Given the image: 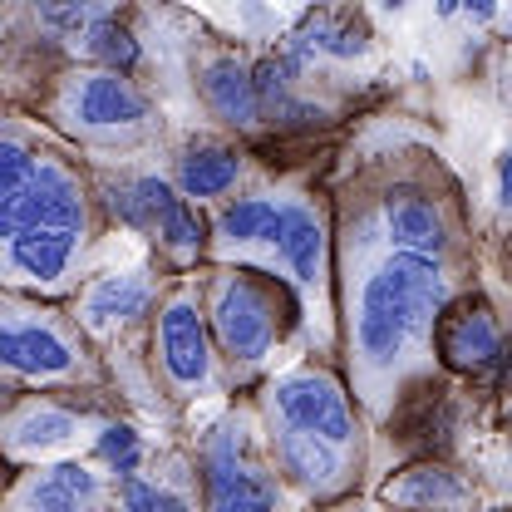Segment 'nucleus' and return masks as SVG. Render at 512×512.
Instances as JSON below:
<instances>
[{
    "instance_id": "f03ea898",
    "label": "nucleus",
    "mask_w": 512,
    "mask_h": 512,
    "mask_svg": "<svg viewBox=\"0 0 512 512\" xmlns=\"http://www.w3.org/2000/svg\"><path fill=\"white\" fill-rule=\"evenodd\" d=\"M114 232L94 163L35 114L0 119V291L69 306L89 276L114 266Z\"/></svg>"
},
{
    "instance_id": "a211bd4d",
    "label": "nucleus",
    "mask_w": 512,
    "mask_h": 512,
    "mask_svg": "<svg viewBox=\"0 0 512 512\" xmlns=\"http://www.w3.org/2000/svg\"><path fill=\"white\" fill-rule=\"evenodd\" d=\"M291 60L301 64L311 79H316V64L330 60V64H355V60H370L380 45H375V30L365 25L360 10H311L301 20V30L286 35L281 45Z\"/></svg>"
},
{
    "instance_id": "ddd939ff",
    "label": "nucleus",
    "mask_w": 512,
    "mask_h": 512,
    "mask_svg": "<svg viewBox=\"0 0 512 512\" xmlns=\"http://www.w3.org/2000/svg\"><path fill=\"white\" fill-rule=\"evenodd\" d=\"M168 173L178 192L188 197L197 212H217L222 202H232L237 192H247L261 183L271 168H261V158L252 153V143L217 133V128H188L173 138L168 153Z\"/></svg>"
},
{
    "instance_id": "9b49d317",
    "label": "nucleus",
    "mask_w": 512,
    "mask_h": 512,
    "mask_svg": "<svg viewBox=\"0 0 512 512\" xmlns=\"http://www.w3.org/2000/svg\"><path fill=\"white\" fill-rule=\"evenodd\" d=\"M128 414L119 394H5L0 409V448L10 473L89 458L99 434Z\"/></svg>"
},
{
    "instance_id": "f257e3e1",
    "label": "nucleus",
    "mask_w": 512,
    "mask_h": 512,
    "mask_svg": "<svg viewBox=\"0 0 512 512\" xmlns=\"http://www.w3.org/2000/svg\"><path fill=\"white\" fill-rule=\"evenodd\" d=\"M330 197L340 370L384 439L444 380L439 325L483 291V237L463 178L424 138H370L345 158Z\"/></svg>"
},
{
    "instance_id": "2eb2a0df",
    "label": "nucleus",
    "mask_w": 512,
    "mask_h": 512,
    "mask_svg": "<svg viewBox=\"0 0 512 512\" xmlns=\"http://www.w3.org/2000/svg\"><path fill=\"white\" fill-rule=\"evenodd\" d=\"M439 365H444V375H463V380L508 375L512 325L483 291H473L468 301H458L444 316V325H439Z\"/></svg>"
},
{
    "instance_id": "f8f14e48",
    "label": "nucleus",
    "mask_w": 512,
    "mask_h": 512,
    "mask_svg": "<svg viewBox=\"0 0 512 512\" xmlns=\"http://www.w3.org/2000/svg\"><path fill=\"white\" fill-rule=\"evenodd\" d=\"M188 89L202 114V128L232 133L242 143L271 133L261 114V94H256V55L222 35H207L202 25L188 40Z\"/></svg>"
},
{
    "instance_id": "0eeeda50",
    "label": "nucleus",
    "mask_w": 512,
    "mask_h": 512,
    "mask_svg": "<svg viewBox=\"0 0 512 512\" xmlns=\"http://www.w3.org/2000/svg\"><path fill=\"white\" fill-rule=\"evenodd\" d=\"M188 444L207 512H311L281 478L252 394L188 414Z\"/></svg>"
},
{
    "instance_id": "aec40b11",
    "label": "nucleus",
    "mask_w": 512,
    "mask_h": 512,
    "mask_svg": "<svg viewBox=\"0 0 512 512\" xmlns=\"http://www.w3.org/2000/svg\"><path fill=\"white\" fill-rule=\"evenodd\" d=\"M493 212H498L503 227H512V143L493 163Z\"/></svg>"
},
{
    "instance_id": "39448f33",
    "label": "nucleus",
    "mask_w": 512,
    "mask_h": 512,
    "mask_svg": "<svg viewBox=\"0 0 512 512\" xmlns=\"http://www.w3.org/2000/svg\"><path fill=\"white\" fill-rule=\"evenodd\" d=\"M15 109L55 128L89 163H128L173 148L168 109L153 84L99 64H55Z\"/></svg>"
},
{
    "instance_id": "4468645a",
    "label": "nucleus",
    "mask_w": 512,
    "mask_h": 512,
    "mask_svg": "<svg viewBox=\"0 0 512 512\" xmlns=\"http://www.w3.org/2000/svg\"><path fill=\"white\" fill-rule=\"evenodd\" d=\"M119 478L94 458H64L10 473L5 512H114Z\"/></svg>"
},
{
    "instance_id": "dca6fc26",
    "label": "nucleus",
    "mask_w": 512,
    "mask_h": 512,
    "mask_svg": "<svg viewBox=\"0 0 512 512\" xmlns=\"http://www.w3.org/2000/svg\"><path fill=\"white\" fill-rule=\"evenodd\" d=\"M394 512H493L483 483L448 458H409L370 488Z\"/></svg>"
},
{
    "instance_id": "4be33fe9",
    "label": "nucleus",
    "mask_w": 512,
    "mask_h": 512,
    "mask_svg": "<svg viewBox=\"0 0 512 512\" xmlns=\"http://www.w3.org/2000/svg\"><path fill=\"white\" fill-rule=\"evenodd\" d=\"M498 40H503V50L512 55V10H503V20H498Z\"/></svg>"
},
{
    "instance_id": "423d86ee",
    "label": "nucleus",
    "mask_w": 512,
    "mask_h": 512,
    "mask_svg": "<svg viewBox=\"0 0 512 512\" xmlns=\"http://www.w3.org/2000/svg\"><path fill=\"white\" fill-rule=\"evenodd\" d=\"M197 276H202L217 350L232 370L237 394H256L276 370L306 355V311L281 276L256 266H217V261H207Z\"/></svg>"
},
{
    "instance_id": "9d476101",
    "label": "nucleus",
    "mask_w": 512,
    "mask_h": 512,
    "mask_svg": "<svg viewBox=\"0 0 512 512\" xmlns=\"http://www.w3.org/2000/svg\"><path fill=\"white\" fill-rule=\"evenodd\" d=\"M148 360H153V380L163 389V399L188 419L197 409H217L227 399H237L232 370L217 350L212 320H207V296H202V276H173L163 291V306L153 316V340H148Z\"/></svg>"
},
{
    "instance_id": "7ed1b4c3",
    "label": "nucleus",
    "mask_w": 512,
    "mask_h": 512,
    "mask_svg": "<svg viewBox=\"0 0 512 512\" xmlns=\"http://www.w3.org/2000/svg\"><path fill=\"white\" fill-rule=\"evenodd\" d=\"M217 266H256L281 276L306 311V355L340 365L335 296V197L311 173H266L217 212H207Z\"/></svg>"
},
{
    "instance_id": "1a4fd4ad",
    "label": "nucleus",
    "mask_w": 512,
    "mask_h": 512,
    "mask_svg": "<svg viewBox=\"0 0 512 512\" xmlns=\"http://www.w3.org/2000/svg\"><path fill=\"white\" fill-rule=\"evenodd\" d=\"M168 153L128 158V163H94V178H99L109 232L114 237H133L173 276H188V271L207 266L212 227H207V212H197L178 192L173 173H168Z\"/></svg>"
},
{
    "instance_id": "f3484780",
    "label": "nucleus",
    "mask_w": 512,
    "mask_h": 512,
    "mask_svg": "<svg viewBox=\"0 0 512 512\" xmlns=\"http://www.w3.org/2000/svg\"><path fill=\"white\" fill-rule=\"evenodd\" d=\"M114 512H207L188 429L173 434V439H163L138 473L119 478Z\"/></svg>"
},
{
    "instance_id": "412c9836",
    "label": "nucleus",
    "mask_w": 512,
    "mask_h": 512,
    "mask_svg": "<svg viewBox=\"0 0 512 512\" xmlns=\"http://www.w3.org/2000/svg\"><path fill=\"white\" fill-rule=\"evenodd\" d=\"M335 512H394V508H384L380 498H370V493H365V498H350L345 508H335Z\"/></svg>"
},
{
    "instance_id": "5701e85b",
    "label": "nucleus",
    "mask_w": 512,
    "mask_h": 512,
    "mask_svg": "<svg viewBox=\"0 0 512 512\" xmlns=\"http://www.w3.org/2000/svg\"><path fill=\"white\" fill-rule=\"evenodd\" d=\"M503 384H508L503 394H508V439H512V365H508V375H503Z\"/></svg>"
},
{
    "instance_id": "6e6552de",
    "label": "nucleus",
    "mask_w": 512,
    "mask_h": 512,
    "mask_svg": "<svg viewBox=\"0 0 512 512\" xmlns=\"http://www.w3.org/2000/svg\"><path fill=\"white\" fill-rule=\"evenodd\" d=\"M0 389L5 394H114L109 365L60 301L0 291Z\"/></svg>"
},
{
    "instance_id": "b1692460",
    "label": "nucleus",
    "mask_w": 512,
    "mask_h": 512,
    "mask_svg": "<svg viewBox=\"0 0 512 512\" xmlns=\"http://www.w3.org/2000/svg\"><path fill=\"white\" fill-rule=\"evenodd\" d=\"M493 512H512V508H493Z\"/></svg>"
},
{
    "instance_id": "20e7f679",
    "label": "nucleus",
    "mask_w": 512,
    "mask_h": 512,
    "mask_svg": "<svg viewBox=\"0 0 512 512\" xmlns=\"http://www.w3.org/2000/svg\"><path fill=\"white\" fill-rule=\"evenodd\" d=\"M281 478L311 512H335L375 483V429L335 360L301 355L252 394Z\"/></svg>"
},
{
    "instance_id": "6ab92c4d",
    "label": "nucleus",
    "mask_w": 512,
    "mask_h": 512,
    "mask_svg": "<svg viewBox=\"0 0 512 512\" xmlns=\"http://www.w3.org/2000/svg\"><path fill=\"white\" fill-rule=\"evenodd\" d=\"M483 296L512 320V227L483 237Z\"/></svg>"
}]
</instances>
